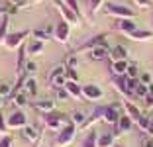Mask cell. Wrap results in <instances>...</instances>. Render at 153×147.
I'll return each mask as SVG.
<instances>
[{
    "label": "cell",
    "mask_w": 153,
    "mask_h": 147,
    "mask_svg": "<svg viewBox=\"0 0 153 147\" xmlns=\"http://www.w3.org/2000/svg\"><path fill=\"white\" fill-rule=\"evenodd\" d=\"M147 120H149V124H151V128H153V114H151V116L147 118Z\"/></svg>",
    "instance_id": "cell-51"
},
{
    "label": "cell",
    "mask_w": 153,
    "mask_h": 147,
    "mask_svg": "<svg viewBox=\"0 0 153 147\" xmlns=\"http://www.w3.org/2000/svg\"><path fill=\"white\" fill-rule=\"evenodd\" d=\"M65 76H67V80H73V82H79V75H76V69H67Z\"/></svg>",
    "instance_id": "cell-45"
},
{
    "label": "cell",
    "mask_w": 153,
    "mask_h": 147,
    "mask_svg": "<svg viewBox=\"0 0 153 147\" xmlns=\"http://www.w3.org/2000/svg\"><path fill=\"white\" fill-rule=\"evenodd\" d=\"M26 49H27V55H39V53H43V49H45V41H39V39H33L32 43H27L26 45Z\"/></svg>",
    "instance_id": "cell-26"
},
{
    "label": "cell",
    "mask_w": 153,
    "mask_h": 147,
    "mask_svg": "<svg viewBox=\"0 0 153 147\" xmlns=\"http://www.w3.org/2000/svg\"><path fill=\"white\" fill-rule=\"evenodd\" d=\"M76 65H79V57H76L75 53H71L67 57V63H65V67L67 69H76Z\"/></svg>",
    "instance_id": "cell-38"
},
{
    "label": "cell",
    "mask_w": 153,
    "mask_h": 147,
    "mask_svg": "<svg viewBox=\"0 0 153 147\" xmlns=\"http://www.w3.org/2000/svg\"><path fill=\"white\" fill-rule=\"evenodd\" d=\"M104 108H106V106H96V108H94V112H90L88 116H86L85 124H82V125H81V128H79V129H88L90 125L94 124V122L102 120V118H104Z\"/></svg>",
    "instance_id": "cell-14"
},
{
    "label": "cell",
    "mask_w": 153,
    "mask_h": 147,
    "mask_svg": "<svg viewBox=\"0 0 153 147\" xmlns=\"http://www.w3.org/2000/svg\"><path fill=\"white\" fill-rule=\"evenodd\" d=\"M47 82H49V86H51V88H55V90L63 88V86L67 85V76H65V75H57V76H53L51 80H47Z\"/></svg>",
    "instance_id": "cell-33"
},
{
    "label": "cell",
    "mask_w": 153,
    "mask_h": 147,
    "mask_svg": "<svg viewBox=\"0 0 153 147\" xmlns=\"http://www.w3.org/2000/svg\"><path fill=\"white\" fill-rule=\"evenodd\" d=\"M14 145V137L12 135H2V137H0V147H12Z\"/></svg>",
    "instance_id": "cell-41"
},
{
    "label": "cell",
    "mask_w": 153,
    "mask_h": 147,
    "mask_svg": "<svg viewBox=\"0 0 153 147\" xmlns=\"http://www.w3.org/2000/svg\"><path fill=\"white\" fill-rule=\"evenodd\" d=\"M63 4H67L69 8L73 10V12L79 16L81 20H85V12H82V8H81V4H79V0H63Z\"/></svg>",
    "instance_id": "cell-32"
},
{
    "label": "cell",
    "mask_w": 153,
    "mask_h": 147,
    "mask_svg": "<svg viewBox=\"0 0 153 147\" xmlns=\"http://www.w3.org/2000/svg\"><path fill=\"white\" fill-rule=\"evenodd\" d=\"M126 37H128V39H131V41H151L153 39V31L137 27V30H134L131 33H128Z\"/></svg>",
    "instance_id": "cell-17"
},
{
    "label": "cell",
    "mask_w": 153,
    "mask_h": 147,
    "mask_svg": "<svg viewBox=\"0 0 153 147\" xmlns=\"http://www.w3.org/2000/svg\"><path fill=\"white\" fill-rule=\"evenodd\" d=\"M86 116H88V114H85L82 110H75V112H71V118H69V120H71L73 124L76 125V128H81V125L85 124Z\"/></svg>",
    "instance_id": "cell-31"
},
{
    "label": "cell",
    "mask_w": 153,
    "mask_h": 147,
    "mask_svg": "<svg viewBox=\"0 0 153 147\" xmlns=\"http://www.w3.org/2000/svg\"><path fill=\"white\" fill-rule=\"evenodd\" d=\"M41 118H43V124L47 129H51V131H59V129L63 128L65 124V116L61 114V112L53 110V112H47V114H41Z\"/></svg>",
    "instance_id": "cell-6"
},
{
    "label": "cell",
    "mask_w": 153,
    "mask_h": 147,
    "mask_svg": "<svg viewBox=\"0 0 153 147\" xmlns=\"http://www.w3.org/2000/svg\"><path fill=\"white\" fill-rule=\"evenodd\" d=\"M124 114V110L120 108V104H106V108H104V118L102 122H106V124L110 125H116V122L120 120V116Z\"/></svg>",
    "instance_id": "cell-9"
},
{
    "label": "cell",
    "mask_w": 153,
    "mask_h": 147,
    "mask_svg": "<svg viewBox=\"0 0 153 147\" xmlns=\"http://www.w3.org/2000/svg\"><path fill=\"white\" fill-rule=\"evenodd\" d=\"M82 98H85V100H88V102H100V100L104 98V90L100 88L98 85L88 82V85L82 86Z\"/></svg>",
    "instance_id": "cell-8"
},
{
    "label": "cell",
    "mask_w": 153,
    "mask_h": 147,
    "mask_svg": "<svg viewBox=\"0 0 153 147\" xmlns=\"http://www.w3.org/2000/svg\"><path fill=\"white\" fill-rule=\"evenodd\" d=\"M118 147H124V145H118Z\"/></svg>",
    "instance_id": "cell-53"
},
{
    "label": "cell",
    "mask_w": 153,
    "mask_h": 147,
    "mask_svg": "<svg viewBox=\"0 0 153 147\" xmlns=\"http://www.w3.org/2000/svg\"><path fill=\"white\" fill-rule=\"evenodd\" d=\"M10 16L6 14V16H2L0 18V45H4V39H6V36L10 33Z\"/></svg>",
    "instance_id": "cell-28"
},
{
    "label": "cell",
    "mask_w": 153,
    "mask_h": 147,
    "mask_svg": "<svg viewBox=\"0 0 153 147\" xmlns=\"http://www.w3.org/2000/svg\"><path fill=\"white\" fill-rule=\"evenodd\" d=\"M112 85L116 86V90L120 94H124V96L131 98L134 100V94L130 92V88H128V76L126 75H120V76H112Z\"/></svg>",
    "instance_id": "cell-13"
},
{
    "label": "cell",
    "mask_w": 153,
    "mask_h": 147,
    "mask_svg": "<svg viewBox=\"0 0 153 147\" xmlns=\"http://www.w3.org/2000/svg\"><path fill=\"white\" fill-rule=\"evenodd\" d=\"M88 57L92 59V61H104V59L110 57V47L108 45H98V47L88 51Z\"/></svg>",
    "instance_id": "cell-16"
},
{
    "label": "cell",
    "mask_w": 153,
    "mask_h": 147,
    "mask_svg": "<svg viewBox=\"0 0 153 147\" xmlns=\"http://www.w3.org/2000/svg\"><path fill=\"white\" fill-rule=\"evenodd\" d=\"M104 14L106 16H112L116 20H134L135 18V12L126 4H118V2H104L102 6Z\"/></svg>",
    "instance_id": "cell-1"
},
{
    "label": "cell",
    "mask_w": 153,
    "mask_h": 147,
    "mask_svg": "<svg viewBox=\"0 0 153 147\" xmlns=\"http://www.w3.org/2000/svg\"><path fill=\"white\" fill-rule=\"evenodd\" d=\"M110 59H112V61L128 59V49L124 47V45H114V47H110Z\"/></svg>",
    "instance_id": "cell-27"
},
{
    "label": "cell",
    "mask_w": 153,
    "mask_h": 147,
    "mask_svg": "<svg viewBox=\"0 0 153 147\" xmlns=\"http://www.w3.org/2000/svg\"><path fill=\"white\" fill-rule=\"evenodd\" d=\"M137 79H140V82H143V85H153V79H151V73H140V76H137Z\"/></svg>",
    "instance_id": "cell-42"
},
{
    "label": "cell",
    "mask_w": 153,
    "mask_h": 147,
    "mask_svg": "<svg viewBox=\"0 0 153 147\" xmlns=\"http://www.w3.org/2000/svg\"><path fill=\"white\" fill-rule=\"evenodd\" d=\"M98 45H108V33H96V36H92V37H88V39H85L82 43H79L75 49H73V53H75V55L88 53L90 49L98 47Z\"/></svg>",
    "instance_id": "cell-2"
},
{
    "label": "cell",
    "mask_w": 153,
    "mask_h": 147,
    "mask_svg": "<svg viewBox=\"0 0 153 147\" xmlns=\"http://www.w3.org/2000/svg\"><path fill=\"white\" fill-rule=\"evenodd\" d=\"M2 106H4V98L0 96V110H2Z\"/></svg>",
    "instance_id": "cell-50"
},
{
    "label": "cell",
    "mask_w": 153,
    "mask_h": 147,
    "mask_svg": "<svg viewBox=\"0 0 153 147\" xmlns=\"http://www.w3.org/2000/svg\"><path fill=\"white\" fill-rule=\"evenodd\" d=\"M30 2H41V0H30Z\"/></svg>",
    "instance_id": "cell-52"
},
{
    "label": "cell",
    "mask_w": 153,
    "mask_h": 147,
    "mask_svg": "<svg viewBox=\"0 0 153 147\" xmlns=\"http://www.w3.org/2000/svg\"><path fill=\"white\" fill-rule=\"evenodd\" d=\"M8 131H10V128H8V122H6L4 114L0 112V135H6Z\"/></svg>",
    "instance_id": "cell-39"
},
{
    "label": "cell",
    "mask_w": 153,
    "mask_h": 147,
    "mask_svg": "<svg viewBox=\"0 0 153 147\" xmlns=\"http://www.w3.org/2000/svg\"><path fill=\"white\" fill-rule=\"evenodd\" d=\"M147 92H149V86L143 85V82H137L135 88H134V98H141V100H143V98L147 96Z\"/></svg>",
    "instance_id": "cell-34"
},
{
    "label": "cell",
    "mask_w": 153,
    "mask_h": 147,
    "mask_svg": "<svg viewBox=\"0 0 153 147\" xmlns=\"http://www.w3.org/2000/svg\"><path fill=\"white\" fill-rule=\"evenodd\" d=\"M141 147H153V137H151V135L143 137V141H141Z\"/></svg>",
    "instance_id": "cell-47"
},
{
    "label": "cell",
    "mask_w": 153,
    "mask_h": 147,
    "mask_svg": "<svg viewBox=\"0 0 153 147\" xmlns=\"http://www.w3.org/2000/svg\"><path fill=\"white\" fill-rule=\"evenodd\" d=\"M114 27H116V30L120 31V33L128 36V33H131L134 30H137V24H135L134 20H118Z\"/></svg>",
    "instance_id": "cell-20"
},
{
    "label": "cell",
    "mask_w": 153,
    "mask_h": 147,
    "mask_svg": "<svg viewBox=\"0 0 153 147\" xmlns=\"http://www.w3.org/2000/svg\"><path fill=\"white\" fill-rule=\"evenodd\" d=\"M134 4L137 6L140 10H147V8H151V0H134Z\"/></svg>",
    "instance_id": "cell-44"
},
{
    "label": "cell",
    "mask_w": 153,
    "mask_h": 147,
    "mask_svg": "<svg viewBox=\"0 0 153 147\" xmlns=\"http://www.w3.org/2000/svg\"><path fill=\"white\" fill-rule=\"evenodd\" d=\"M124 112H126L128 116H130L131 120H134V124H135V122H137V120L141 118V112H140V108L135 106V104L131 102V100H126V102H124Z\"/></svg>",
    "instance_id": "cell-23"
},
{
    "label": "cell",
    "mask_w": 153,
    "mask_h": 147,
    "mask_svg": "<svg viewBox=\"0 0 153 147\" xmlns=\"http://www.w3.org/2000/svg\"><path fill=\"white\" fill-rule=\"evenodd\" d=\"M128 67H130V61H128V59H118V61H112V63H110V73H112V76L126 75V73H128Z\"/></svg>",
    "instance_id": "cell-15"
},
{
    "label": "cell",
    "mask_w": 153,
    "mask_h": 147,
    "mask_svg": "<svg viewBox=\"0 0 153 147\" xmlns=\"http://www.w3.org/2000/svg\"><path fill=\"white\" fill-rule=\"evenodd\" d=\"M6 14H8V10H6V6H0V18H2V16H6Z\"/></svg>",
    "instance_id": "cell-49"
},
{
    "label": "cell",
    "mask_w": 153,
    "mask_h": 147,
    "mask_svg": "<svg viewBox=\"0 0 153 147\" xmlns=\"http://www.w3.org/2000/svg\"><path fill=\"white\" fill-rule=\"evenodd\" d=\"M53 39H55V41H59L61 45H67V43H69V39H71V26H69L65 20H61L59 24H55Z\"/></svg>",
    "instance_id": "cell-7"
},
{
    "label": "cell",
    "mask_w": 153,
    "mask_h": 147,
    "mask_svg": "<svg viewBox=\"0 0 153 147\" xmlns=\"http://www.w3.org/2000/svg\"><path fill=\"white\" fill-rule=\"evenodd\" d=\"M104 6V0H88V12H98L100 8Z\"/></svg>",
    "instance_id": "cell-36"
},
{
    "label": "cell",
    "mask_w": 153,
    "mask_h": 147,
    "mask_svg": "<svg viewBox=\"0 0 153 147\" xmlns=\"http://www.w3.org/2000/svg\"><path fill=\"white\" fill-rule=\"evenodd\" d=\"M32 108H36L39 114H47V112L55 110V100H51V98H36V100H32Z\"/></svg>",
    "instance_id": "cell-12"
},
{
    "label": "cell",
    "mask_w": 153,
    "mask_h": 147,
    "mask_svg": "<svg viewBox=\"0 0 153 147\" xmlns=\"http://www.w3.org/2000/svg\"><path fill=\"white\" fill-rule=\"evenodd\" d=\"M10 4H20V6H24L26 4V0H8Z\"/></svg>",
    "instance_id": "cell-48"
},
{
    "label": "cell",
    "mask_w": 153,
    "mask_h": 147,
    "mask_svg": "<svg viewBox=\"0 0 153 147\" xmlns=\"http://www.w3.org/2000/svg\"><path fill=\"white\" fill-rule=\"evenodd\" d=\"M53 30H55V26H49V27H37V30H32V36L36 37V39H39V41H47L49 39H53Z\"/></svg>",
    "instance_id": "cell-18"
},
{
    "label": "cell",
    "mask_w": 153,
    "mask_h": 147,
    "mask_svg": "<svg viewBox=\"0 0 153 147\" xmlns=\"http://www.w3.org/2000/svg\"><path fill=\"white\" fill-rule=\"evenodd\" d=\"M6 122H8L10 129H22L24 125H27V116L22 110H12V114L6 118Z\"/></svg>",
    "instance_id": "cell-10"
},
{
    "label": "cell",
    "mask_w": 153,
    "mask_h": 147,
    "mask_svg": "<svg viewBox=\"0 0 153 147\" xmlns=\"http://www.w3.org/2000/svg\"><path fill=\"white\" fill-rule=\"evenodd\" d=\"M26 55H27V49H26V45H22L18 49V59H16V75H22L24 69H26V63H27Z\"/></svg>",
    "instance_id": "cell-22"
},
{
    "label": "cell",
    "mask_w": 153,
    "mask_h": 147,
    "mask_svg": "<svg viewBox=\"0 0 153 147\" xmlns=\"http://www.w3.org/2000/svg\"><path fill=\"white\" fill-rule=\"evenodd\" d=\"M22 90H24V92H26L30 98H36V94H37V82H36V79L27 75V79H26V82H24Z\"/></svg>",
    "instance_id": "cell-25"
},
{
    "label": "cell",
    "mask_w": 153,
    "mask_h": 147,
    "mask_svg": "<svg viewBox=\"0 0 153 147\" xmlns=\"http://www.w3.org/2000/svg\"><path fill=\"white\" fill-rule=\"evenodd\" d=\"M128 76H131V79H137V76H140V71H137V67H135V65H131L130 63V67H128V73H126Z\"/></svg>",
    "instance_id": "cell-46"
},
{
    "label": "cell",
    "mask_w": 153,
    "mask_h": 147,
    "mask_svg": "<svg viewBox=\"0 0 153 147\" xmlns=\"http://www.w3.org/2000/svg\"><path fill=\"white\" fill-rule=\"evenodd\" d=\"M0 96L2 98L12 96V85H10V82H0Z\"/></svg>",
    "instance_id": "cell-35"
},
{
    "label": "cell",
    "mask_w": 153,
    "mask_h": 147,
    "mask_svg": "<svg viewBox=\"0 0 153 147\" xmlns=\"http://www.w3.org/2000/svg\"><path fill=\"white\" fill-rule=\"evenodd\" d=\"M53 6L59 10V14H61V20H65L69 26H76V27L81 26L82 20L79 18V16H76V14L73 12V10L69 8L67 4H63V0H53Z\"/></svg>",
    "instance_id": "cell-4"
},
{
    "label": "cell",
    "mask_w": 153,
    "mask_h": 147,
    "mask_svg": "<svg viewBox=\"0 0 153 147\" xmlns=\"http://www.w3.org/2000/svg\"><path fill=\"white\" fill-rule=\"evenodd\" d=\"M22 137L26 139V141H30V143H37L39 141V131H37V128L36 125H24L22 128Z\"/></svg>",
    "instance_id": "cell-19"
},
{
    "label": "cell",
    "mask_w": 153,
    "mask_h": 147,
    "mask_svg": "<svg viewBox=\"0 0 153 147\" xmlns=\"http://www.w3.org/2000/svg\"><path fill=\"white\" fill-rule=\"evenodd\" d=\"M114 143H116V135L114 134H100L96 145L98 147H114Z\"/></svg>",
    "instance_id": "cell-29"
},
{
    "label": "cell",
    "mask_w": 153,
    "mask_h": 147,
    "mask_svg": "<svg viewBox=\"0 0 153 147\" xmlns=\"http://www.w3.org/2000/svg\"><path fill=\"white\" fill-rule=\"evenodd\" d=\"M96 141H98V134H96L94 129H88L86 135L81 139L79 147H98V145H96Z\"/></svg>",
    "instance_id": "cell-24"
},
{
    "label": "cell",
    "mask_w": 153,
    "mask_h": 147,
    "mask_svg": "<svg viewBox=\"0 0 153 147\" xmlns=\"http://www.w3.org/2000/svg\"><path fill=\"white\" fill-rule=\"evenodd\" d=\"M24 73H26V75H33V73H37V63L33 61V59H27V63H26V69H24Z\"/></svg>",
    "instance_id": "cell-37"
},
{
    "label": "cell",
    "mask_w": 153,
    "mask_h": 147,
    "mask_svg": "<svg viewBox=\"0 0 153 147\" xmlns=\"http://www.w3.org/2000/svg\"><path fill=\"white\" fill-rule=\"evenodd\" d=\"M55 96H57V100H69V98H71L65 86H63V88H57V90H55Z\"/></svg>",
    "instance_id": "cell-43"
},
{
    "label": "cell",
    "mask_w": 153,
    "mask_h": 147,
    "mask_svg": "<svg viewBox=\"0 0 153 147\" xmlns=\"http://www.w3.org/2000/svg\"><path fill=\"white\" fill-rule=\"evenodd\" d=\"M30 36V30H22V31H10L4 39V47L14 51V49H20L26 41V37Z\"/></svg>",
    "instance_id": "cell-5"
},
{
    "label": "cell",
    "mask_w": 153,
    "mask_h": 147,
    "mask_svg": "<svg viewBox=\"0 0 153 147\" xmlns=\"http://www.w3.org/2000/svg\"><path fill=\"white\" fill-rule=\"evenodd\" d=\"M131 125H134V120H131V118L128 116L126 112H124V114H122V116H120V120L116 122V125H114V131H112V134H114V135H120V134H128V131H130V129H131Z\"/></svg>",
    "instance_id": "cell-11"
},
{
    "label": "cell",
    "mask_w": 153,
    "mask_h": 147,
    "mask_svg": "<svg viewBox=\"0 0 153 147\" xmlns=\"http://www.w3.org/2000/svg\"><path fill=\"white\" fill-rule=\"evenodd\" d=\"M76 129L79 128H76L71 120L65 122L63 128L59 129L57 135H55V145L57 147H67L69 143H73V139H75V135H76Z\"/></svg>",
    "instance_id": "cell-3"
},
{
    "label": "cell",
    "mask_w": 153,
    "mask_h": 147,
    "mask_svg": "<svg viewBox=\"0 0 153 147\" xmlns=\"http://www.w3.org/2000/svg\"><path fill=\"white\" fill-rule=\"evenodd\" d=\"M27 102H30V96H27L24 90L12 94V106H26Z\"/></svg>",
    "instance_id": "cell-30"
},
{
    "label": "cell",
    "mask_w": 153,
    "mask_h": 147,
    "mask_svg": "<svg viewBox=\"0 0 153 147\" xmlns=\"http://www.w3.org/2000/svg\"><path fill=\"white\" fill-rule=\"evenodd\" d=\"M65 88H67L69 96H71L73 100H82V86L79 85V82H73V80H67V85H65Z\"/></svg>",
    "instance_id": "cell-21"
},
{
    "label": "cell",
    "mask_w": 153,
    "mask_h": 147,
    "mask_svg": "<svg viewBox=\"0 0 153 147\" xmlns=\"http://www.w3.org/2000/svg\"><path fill=\"white\" fill-rule=\"evenodd\" d=\"M143 104H145V108H153V85H149V92L143 98Z\"/></svg>",
    "instance_id": "cell-40"
}]
</instances>
